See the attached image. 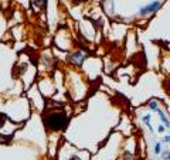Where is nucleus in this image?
<instances>
[{"mask_svg": "<svg viewBox=\"0 0 170 160\" xmlns=\"http://www.w3.org/2000/svg\"><path fill=\"white\" fill-rule=\"evenodd\" d=\"M163 142H165V143H170V135H169V136H166V138L163 139Z\"/></svg>", "mask_w": 170, "mask_h": 160, "instance_id": "obj_12", "label": "nucleus"}, {"mask_svg": "<svg viewBox=\"0 0 170 160\" xmlns=\"http://www.w3.org/2000/svg\"><path fill=\"white\" fill-rule=\"evenodd\" d=\"M149 119H150V116H149V115H148V116H145V118H143V121H145L146 123H148V126H150V125H149Z\"/></svg>", "mask_w": 170, "mask_h": 160, "instance_id": "obj_13", "label": "nucleus"}, {"mask_svg": "<svg viewBox=\"0 0 170 160\" xmlns=\"http://www.w3.org/2000/svg\"><path fill=\"white\" fill-rule=\"evenodd\" d=\"M44 125L51 130H61L68 125V116L64 112L51 113L44 118Z\"/></svg>", "mask_w": 170, "mask_h": 160, "instance_id": "obj_1", "label": "nucleus"}, {"mask_svg": "<svg viewBox=\"0 0 170 160\" xmlns=\"http://www.w3.org/2000/svg\"><path fill=\"white\" fill-rule=\"evenodd\" d=\"M163 159H165V160H170V152H169V150H165V153H163Z\"/></svg>", "mask_w": 170, "mask_h": 160, "instance_id": "obj_9", "label": "nucleus"}, {"mask_svg": "<svg viewBox=\"0 0 170 160\" xmlns=\"http://www.w3.org/2000/svg\"><path fill=\"white\" fill-rule=\"evenodd\" d=\"M4 121H6V116L3 115V113H0V128L3 126V123H4Z\"/></svg>", "mask_w": 170, "mask_h": 160, "instance_id": "obj_10", "label": "nucleus"}, {"mask_svg": "<svg viewBox=\"0 0 170 160\" xmlns=\"http://www.w3.org/2000/svg\"><path fill=\"white\" fill-rule=\"evenodd\" d=\"M69 61L75 65H81L82 64V61H84V54L82 53H75L72 54L71 57H69Z\"/></svg>", "mask_w": 170, "mask_h": 160, "instance_id": "obj_3", "label": "nucleus"}, {"mask_svg": "<svg viewBox=\"0 0 170 160\" xmlns=\"http://www.w3.org/2000/svg\"><path fill=\"white\" fill-rule=\"evenodd\" d=\"M154 153H156V155H160V153H162V143H156V146H154Z\"/></svg>", "mask_w": 170, "mask_h": 160, "instance_id": "obj_7", "label": "nucleus"}, {"mask_svg": "<svg viewBox=\"0 0 170 160\" xmlns=\"http://www.w3.org/2000/svg\"><path fill=\"white\" fill-rule=\"evenodd\" d=\"M165 128H166V126H163V125H160L159 128H157V132H159V133H163V132H165Z\"/></svg>", "mask_w": 170, "mask_h": 160, "instance_id": "obj_11", "label": "nucleus"}, {"mask_svg": "<svg viewBox=\"0 0 170 160\" xmlns=\"http://www.w3.org/2000/svg\"><path fill=\"white\" fill-rule=\"evenodd\" d=\"M74 1H77V3H80V1H82V0H74Z\"/></svg>", "mask_w": 170, "mask_h": 160, "instance_id": "obj_15", "label": "nucleus"}, {"mask_svg": "<svg viewBox=\"0 0 170 160\" xmlns=\"http://www.w3.org/2000/svg\"><path fill=\"white\" fill-rule=\"evenodd\" d=\"M45 1H47V0H34V4L37 6V7H45Z\"/></svg>", "mask_w": 170, "mask_h": 160, "instance_id": "obj_6", "label": "nucleus"}, {"mask_svg": "<svg viewBox=\"0 0 170 160\" xmlns=\"http://www.w3.org/2000/svg\"><path fill=\"white\" fill-rule=\"evenodd\" d=\"M69 160H80V159H78V157H71Z\"/></svg>", "mask_w": 170, "mask_h": 160, "instance_id": "obj_14", "label": "nucleus"}, {"mask_svg": "<svg viewBox=\"0 0 170 160\" xmlns=\"http://www.w3.org/2000/svg\"><path fill=\"white\" fill-rule=\"evenodd\" d=\"M149 108L150 109H153V111H159V108H157V103H156V101H152L150 103H149Z\"/></svg>", "mask_w": 170, "mask_h": 160, "instance_id": "obj_8", "label": "nucleus"}, {"mask_svg": "<svg viewBox=\"0 0 170 160\" xmlns=\"http://www.w3.org/2000/svg\"><path fill=\"white\" fill-rule=\"evenodd\" d=\"M157 112H159V116H160V119H162V122L165 123V126L166 128H169L170 126V122H169V119H167V118H166V115H165V112H162V111H157Z\"/></svg>", "mask_w": 170, "mask_h": 160, "instance_id": "obj_4", "label": "nucleus"}, {"mask_svg": "<svg viewBox=\"0 0 170 160\" xmlns=\"http://www.w3.org/2000/svg\"><path fill=\"white\" fill-rule=\"evenodd\" d=\"M159 7H160V3L156 0V1H152V3H149L148 6L142 7V9L139 10V13H140V14H149V13H154V11L157 10Z\"/></svg>", "mask_w": 170, "mask_h": 160, "instance_id": "obj_2", "label": "nucleus"}, {"mask_svg": "<svg viewBox=\"0 0 170 160\" xmlns=\"http://www.w3.org/2000/svg\"><path fill=\"white\" fill-rule=\"evenodd\" d=\"M11 140V136H3L0 135V143H9Z\"/></svg>", "mask_w": 170, "mask_h": 160, "instance_id": "obj_5", "label": "nucleus"}]
</instances>
